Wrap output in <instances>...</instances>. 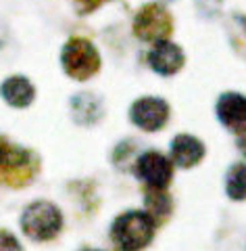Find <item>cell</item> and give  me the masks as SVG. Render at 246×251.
I'll return each mask as SVG.
<instances>
[{
    "mask_svg": "<svg viewBox=\"0 0 246 251\" xmlns=\"http://www.w3.org/2000/svg\"><path fill=\"white\" fill-rule=\"evenodd\" d=\"M130 117L138 128L146 130V132L161 130L165 126V122H167V117H169V105L165 103L163 99L144 97V99H140L132 105Z\"/></svg>",
    "mask_w": 246,
    "mask_h": 251,
    "instance_id": "6",
    "label": "cell"
},
{
    "mask_svg": "<svg viewBox=\"0 0 246 251\" xmlns=\"http://www.w3.org/2000/svg\"><path fill=\"white\" fill-rule=\"evenodd\" d=\"M105 0H82V4L84 6H88V9H92V6H96V4H102Z\"/></svg>",
    "mask_w": 246,
    "mask_h": 251,
    "instance_id": "17",
    "label": "cell"
},
{
    "mask_svg": "<svg viewBox=\"0 0 246 251\" xmlns=\"http://www.w3.org/2000/svg\"><path fill=\"white\" fill-rule=\"evenodd\" d=\"M38 161L31 151L0 138V182L21 186L36 174Z\"/></svg>",
    "mask_w": 246,
    "mask_h": 251,
    "instance_id": "2",
    "label": "cell"
},
{
    "mask_svg": "<svg viewBox=\"0 0 246 251\" xmlns=\"http://www.w3.org/2000/svg\"><path fill=\"white\" fill-rule=\"evenodd\" d=\"M155 237V218L148 211H128L111 228V239L121 251H140Z\"/></svg>",
    "mask_w": 246,
    "mask_h": 251,
    "instance_id": "1",
    "label": "cell"
},
{
    "mask_svg": "<svg viewBox=\"0 0 246 251\" xmlns=\"http://www.w3.org/2000/svg\"><path fill=\"white\" fill-rule=\"evenodd\" d=\"M21 228L34 241L54 239L63 228V216L57 205L48 201H36L23 211Z\"/></svg>",
    "mask_w": 246,
    "mask_h": 251,
    "instance_id": "3",
    "label": "cell"
},
{
    "mask_svg": "<svg viewBox=\"0 0 246 251\" xmlns=\"http://www.w3.org/2000/svg\"><path fill=\"white\" fill-rule=\"evenodd\" d=\"M0 42H2V29H0ZM0 46H2V44H0Z\"/></svg>",
    "mask_w": 246,
    "mask_h": 251,
    "instance_id": "18",
    "label": "cell"
},
{
    "mask_svg": "<svg viewBox=\"0 0 246 251\" xmlns=\"http://www.w3.org/2000/svg\"><path fill=\"white\" fill-rule=\"evenodd\" d=\"M227 195L232 199L246 197V163H238L227 174Z\"/></svg>",
    "mask_w": 246,
    "mask_h": 251,
    "instance_id": "13",
    "label": "cell"
},
{
    "mask_svg": "<svg viewBox=\"0 0 246 251\" xmlns=\"http://www.w3.org/2000/svg\"><path fill=\"white\" fill-rule=\"evenodd\" d=\"M146 205H148L150 216L163 218V216L169 214L171 201H169L167 195L163 193V188H153V193H148V197H146Z\"/></svg>",
    "mask_w": 246,
    "mask_h": 251,
    "instance_id": "14",
    "label": "cell"
},
{
    "mask_svg": "<svg viewBox=\"0 0 246 251\" xmlns=\"http://www.w3.org/2000/svg\"><path fill=\"white\" fill-rule=\"evenodd\" d=\"M0 251H23L17 237L6 230H0Z\"/></svg>",
    "mask_w": 246,
    "mask_h": 251,
    "instance_id": "15",
    "label": "cell"
},
{
    "mask_svg": "<svg viewBox=\"0 0 246 251\" xmlns=\"http://www.w3.org/2000/svg\"><path fill=\"white\" fill-rule=\"evenodd\" d=\"M4 100L13 107H27L34 100V86L23 75H13L9 77L2 86H0Z\"/></svg>",
    "mask_w": 246,
    "mask_h": 251,
    "instance_id": "12",
    "label": "cell"
},
{
    "mask_svg": "<svg viewBox=\"0 0 246 251\" xmlns=\"http://www.w3.org/2000/svg\"><path fill=\"white\" fill-rule=\"evenodd\" d=\"M134 29H136L138 38L157 44L165 40L171 31V17L161 4H148L136 15Z\"/></svg>",
    "mask_w": 246,
    "mask_h": 251,
    "instance_id": "5",
    "label": "cell"
},
{
    "mask_svg": "<svg viewBox=\"0 0 246 251\" xmlns=\"http://www.w3.org/2000/svg\"><path fill=\"white\" fill-rule=\"evenodd\" d=\"M71 113H73L75 122L82 126H92L100 120L102 115V103L100 99H96L90 92H82L75 94L71 99Z\"/></svg>",
    "mask_w": 246,
    "mask_h": 251,
    "instance_id": "11",
    "label": "cell"
},
{
    "mask_svg": "<svg viewBox=\"0 0 246 251\" xmlns=\"http://www.w3.org/2000/svg\"><path fill=\"white\" fill-rule=\"evenodd\" d=\"M148 63H150V67H153L157 74L171 75V74H176L181 65H184V52H181L179 46H176L173 42L161 40V42L155 44L153 50H150Z\"/></svg>",
    "mask_w": 246,
    "mask_h": 251,
    "instance_id": "8",
    "label": "cell"
},
{
    "mask_svg": "<svg viewBox=\"0 0 246 251\" xmlns=\"http://www.w3.org/2000/svg\"><path fill=\"white\" fill-rule=\"evenodd\" d=\"M100 57L98 50L82 38H73L63 49V69L73 77V80H90L98 72Z\"/></svg>",
    "mask_w": 246,
    "mask_h": 251,
    "instance_id": "4",
    "label": "cell"
},
{
    "mask_svg": "<svg viewBox=\"0 0 246 251\" xmlns=\"http://www.w3.org/2000/svg\"><path fill=\"white\" fill-rule=\"evenodd\" d=\"M84 251H98V249H84Z\"/></svg>",
    "mask_w": 246,
    "mask_h": 251,
    "instance_id": "19",
    "label": "cell"
},
{
    "mask_svg": "<svg viewBox=\"0 0 246 251\" xmlns=\"http://www.w3.org/2000/svg\"><path fill=\"white\" fill-rule=\"evenodd\" d=\"M217 115L229 130H244L246 128V97L238 92H227L219 99Z\"/></svg>",
    "mask_w": 246,
    "mask_h": 251,
    "instance_id": "9",
    "label": "cell"
},
{
    "mask_svg": "<svg viewBox=\"0 0 246 251\" xmlns=\"http://www.w3.org/2000/svg\"><path fill=\"white\" fill-rule=\"evenodd\" d=\"M136 174L140 176V180H144L150 188H165L171 180L173 168H171V161L165 155L150 151L138 159Z\"/></svg>",
    "mask_w": 246,
    "mask_h": 251,
    "instance_id": "7",
    "label": "cell"
},
{
    "mask_svg": "<svg viewBox=\"0 0 246 251\" xmlns=\"http://www.w3.org/2000/svg\"><path fill=\"white\" fill-rule=\"evenodd\" d=\"M204 155V147L198 138L190 134H179L171 143V157L179 168H192Z\"/></svg>",
    "mask_w": 246,
    "mask_h": 251,
    "instance_id": "10",
    "label": "cell"
},
{
    "mask_svg": "<svg viewBox=\"0 0 246 251\" xmlns=\"http://www.w3.org/2000/svg\"><path fill=\"white\" fill-rule=\"evenodd\" d=\"M196 4L202 11V15H213V13H217L221 0H196Z\"/></svg>",
    "mask_w": 246,
    "mask_h": 251,
    "instance_id": "16",
    "label": "cell"
}]
</instances>
